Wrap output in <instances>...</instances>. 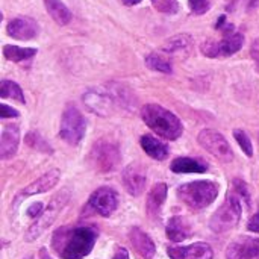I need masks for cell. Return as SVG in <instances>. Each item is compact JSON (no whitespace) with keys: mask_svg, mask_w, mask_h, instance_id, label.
Masks as SVG:
<instances>
[{"mask_svg":"<svg viewBox=\"0 0 259 259\" xmlns=\"http://www.w3.org/2000/svg\"><path fill=\"white\" fill-rule=\"evenodd\" d=\"M97 235L91 226H65L53 234L52 247L61 259H83L91 253Z\"/></svg>","mask_w":259,"mask_h":259,"instance_id":"6da1fadb","label":"cell"},{"mask_svg":"<svg viewBox=\"0 0 259 259\" xmlns=\"http://www.w3.org/2000/svg\"><path fill=\"white\" fill-rule=\"evenodd\" d=\"M141 117H143V121L155 134H158L159 137L165 140H170V141L178 140L184 132V126L181 120L173 112H170L168 109L159 105L150 103V105L143 106Z\"/></svg>","mask_w":259,"mask_h":259,"instance_id":"7a4b0ae2","label":"cell"},{"mask_svg":"<svg viewBox=\"0 0 259 259\" xmlns=\"http://www.w3.org/2000/svg\"><path fill=\"white\" fill-rule=\"evenodd\" d=\"M219 196V187L212 181H194L178 188V197L193 211L209 206Z\"/></svg>","mask_w":259,"mask_h":259,"instance_id":"3957f363","label":"cell"},{"mask_svg":"<svg viewBox=\"0 0 259 259\" xmlns=\"http://www.w3.org/2000/svg\"><path fill=\"white\" fill-rule=\"evenodd\" d=\"M241 212H243L241 199L234 191H229L225 203L212 214L211 222H209V228L215 234L228 232L240 223Z\"/></svg>","mask_w":259,"mask_h":259,"instance_id":"277c9868","label":"cell"},{"mask_svg":"<svg viewBox=\"0 0 259 259\" xmlns=\"http://www.w3.org/2000/svg\"><path fill=\"white\" fill-rule=\"evenodd\" d=\"M70 200V190L64 188L61 190L47 205V208L42 211V214L35 220V223L29 228V231L26 232V241H35L36 238H39L56 220V217L59 215V212L64 209V206L67 205V202Z\"/></svg>","mask_w":259,"mask_h":259,"instance_id":"5b68a950","label":"cell"},{"mask_svg":"<svg viewBox=\"0 0 259 259\" xmlns=\"http://www.w3.org/2000/svg\"><path fill=\"white\" fill-rule=\"evenodd\" d=\"M88 159H90L91 167L96 171L109 173V171H114L120 165L121 155H120L118 146L112 144L111 141L100 140L93 146Z\"/></svg>","mask_w":259,"mask_h":259,"instance_id":"8992f818","label":"cell"},{"mask_svg":"<svg viewBox=\"0 0 259 259\" xmlns=\"http://www.w3.org/2000/svg\"><path fill=\"white\" fill-rule=\"evenodd\" d=\"M85 131H87V121H85L83 115L80 114V111L73 105L67 106L62 114V118H61L59 137L65 143L76 146L82 141Z\"/></svg>","mask_w":259,"mask_h":259,"instance_id":"52a82bcc","label":"cell"},{"mask_svg":"<svg viewBox=\"0 0 259 259\" xmlns=\"http://www.w3.org/2000/svg\"><path fill=\"white\" fill-rule=\"evenodd\" d=\"M199 144L209 152L214 158H217L222 162H231L234 159V152L229 146V143L226 141V138L214 129H203L199 134L197 138Z\"/></svg>","mask_w":259,"mask_h":259,"instance_id":"ba28073f","label":"cell"},{"mask_svg":"<svg viewBox=\"0 0 259 259\" xmlns=\"http://www.w3.org/2000/svg\"><path fill=\"white\" fill-rule=\"evenodd\" d=\"M244 44V35L243 33H234L231 36L223 38L222 41H206L202 44L200 50L208 58H225L235 55Z\"/></svg>","mask_w":259,"mask_h":259,"instance_id":"9c48e42d","label":"cell"},{"mask_svg":"<svg viewBox=\"0 0 259 259\" xmlns=\"http://www.w3.org/2000/svg\"><path fill=\"white\" fill-rule=\"evenodd\" d=\"M117 100L118 99L106 90H90L87 94H83V103L88 106V109L103 117L111 115L115 111Z\"/></svg>","mask_w":259,"mask_h":259,"instance_id":"30bf717a","label":"cell"},{"mask_svg":"<svg viewBox=\"0 0 259 259\" xmlns=\"http://www.w3.org/2000/svg\"><path fill=\"white\" fill-rule=\"evenodd\" d=\"M88 206L97 212L102 217H109L118 206V197L117 193L112 188L108 187H102L99 190H96L90 200H88Z\"/></svg>","mask_w":259,"mask_h":259,"instance_id":"8fae6325","label":"cell"},{"mask_svg":"<svg viewBox=\"0 0 259 259\" xmlns=\"http://www.w3.org/2000/svg\"><path fill=\"white\" fill-rule=\"evenodd\" d=\"M226 259H259V238L238 237L229 244Z\"/></svg>","mask_w":259,"mask_h":259,"instance_id":"7c38bea8","label":"cell"},{"mask_svg":"<svg viewBox=\"0 0 259 259\" xmlns=\"http://www.w3.org/2000/svg\"><path fill=\"white\" fill-rule=\"evenodd\" d=\"M146 182H147V175H146V168L141 164L135 162L123 170V185L131 196L143 194L146 188Z\"/></svg>","mask_w":259,"mask_h":259,"instance_id":"4fadbf2b","label":"cell"},{"mask_svg":"<svg viewBox=\"0 0 259 259\" xmlns=\"http://www.w3.org/2000/svg\"><path fill=\"white\" fill-rule=\"evenodd\" d=\"M6 32L14 39L27 41V39L35 38L39 33V26L30 17H17V18H12L8 23Z\"/></svg>","mask_w":259,"mask_h":259,"instance_id":"5bb4252c","label":"cell"},{"mask_svg":"<svg viewBox=\"0 0 259 259\" xmlns=\"http://www.w3.org/2000/svg\"><path fill=\"white\" fill-rule=\"evenodd\" d=\"M59 178H61V173L59 170L53 168L50 170L49 173L42 175L41 178H38L36 181H33L32 184H29L24 190H21L15 199V205L18 203V200L21 199H26V197H30V196H35V194H42V193H47L50 191L52 188L56 187V184L59 182Z\"/></svg>","mask_w":259,"mask_h":259,"instance_id":"9a60e30c","label":"cell"},{"mask_svg":"<svg viewBox=\"0 0 259 259\" xmlns=\"http://www.w3.org/2000/svg\"><path fill=\"white\" fill-rule=\"evenodd\" d=\"M20 143V129L17 124H6L0 138V158L9 159L17 153Z\"/></svg>","mask_w":259,"mask_h":259,"instance_id":"2e32d148","label":"cell"},{"mask_svg":"<svg viewBox=\"0 0 259 259\" xmlns=\"http://www.w3.org/2000/svg\"><path fill=\"white\" fill-rule=\"evenodd\" d=\"M129 240H131V244L134 246V249L137 250V253L143 259H152L155 256V253H156L155 243L140 228H132L131 229Z\"/></svg>","mask_w":259,"mask_h":259,"instance_id":"e0dca14e","label":"cell"},{"mask_svg":"<svg viewBox=\"0 0 259 259\" xmlns=\"http://www.w3.org/2000/svg\"><path fill=\"white\" fill-rule=\"evenodd\" d=\"M165 234H167V238L170 241L182 243L191 235V226H190L187 219L176 215V217H171L168 220L167 228H165Z\"/></svg>","mask_w":259,"mask_h":259,"instance_id":"ac0fdd59","label":"cell"},{"mask_svg":"<svg viewBox=\"0 0 259 259\" xmlns=\"http://www.w3.org/2000/svg\"><path fill=\"white\" fill-rule=\"evenodd\" d=\"M165 199H167V185L165 184H156V185H153L152 190L147 194V203H146L147 214L152 219H156L159 215L161 206L164 205Z\"/></svg>","mask_w":259,"mask_h":259,"instance_id":"d6986e66","label":"cell"},{"mask_svg":"<svg viewBox=\"0 0 259 259\" xmlns=\"http://www.w3.org/2000/svg\"><path fill=\"white\" fill-rule=\"evenodd\" d=\"M193 47V38L188 33H179L175 35L171 38H168L164 44H162V52L168 53V55H181V53H187L190 52Z\"/></svg>","mask_w":259,"mask_h":259,"instance_id":"ffe728a7","label":"cell"},{"mask_svg":"<svg viewBox=\"0 0 259 259\" xmlns=\"http://www.w3.org/2000/svg\"><path fill=\"white\" fill-rule=\"evenodd\" d=\"M170 168L173 173H205V171H208V165L205 162L190 158V156L176 158L171 162Z\"/></svg>","mask_w":259,"mask_h":259,"instance_id":"44dd1931","label":"cell"},{"mask_svg":"<svg viewBox=\"0 0 259 259\" xmlns=\"http://www.w3.org/2000/svg\"><path fill=\"white\" fill-rule=\"evenodd\" d=\"M140 143H141L143 150L153 159L162 161L168 156V147L158 138H153L150 135H143Z\"/></svg>","mask_w":259,"mask_h":259,"instance_id":"7402d4cb","label":"cell"},{"mask_svg":"<svg viewBox=\"0 0 259 259\" xmlns=\"http://www.w3.org/2000/svg\"><path fill=\"white\" fill-rule=\"evenodd\" d=\"M44 5L50 17L59 26H65L71 21V12L61 0H44Z\"/></svg>","mask_w":259,"mask_h":259,"instance_id":"603a6c76","label":"cell"},{"mask_svg":"<svg viewBox=\"0 0 259 259\" xmlns=\"http://www.w3.org/2000/svg\"><path fill=\"white\" fill-rule=\"evenodd\" d=\"M3 55L8 61L12 62H23L26 59H30L32 56L36 55V49L33 47H18V46H11L6 44L3 46Z\"/></svg>","mask_w":259,"mask_h":259,"instance_id":"cb8c5ba5","label":"cell"},{"mask_svg":"<svg viewBox=\"0 0 259 259\" xmlns=\"http://www.w3.org/2000/svg\"><path fill=\"white\" fill-rule=\"evenodd\" d=\"M0 97L2 99H12V100L18 102V103L26 102L20 85L12 82V80H6V79H3L0 82Z\"/></svg>","mask_w":259,"mask_h":259,"instance_id":"d4e9b609","label":"cell"},{"mask_svg":"<svg viewBox=\"0 0 259 259\" xmlns=\"http://www.w3.org/2000/svg\"><path fill=\"white\" fill-rule=\"evenodd\" d=\"M146 65L153 70V71H158V73H164V74H170L173 71V67H171V62L161 56L159 53H150L146 56Z\"/></svg>","mask_w":259,"mask_h":259,"instance_id":"484cf974","label":"cell"},{"mask_svg":"<svg viewBox=\"0 0 259 259\" xmlns=\"http://www.w3.org/2000/svg\"><path fill=\"white\" fill-rule=\"evenodd\" d=\"M214 253L208 243H194L187 247V259H212Z\"/></svg>","mask_w":259,"mask_h":259,"instance_id":"4316f807","label":"cell"},{"mask_svg":"<svg viewBox=\"0 0 259 259\" xmlns=\"http://www.w3.org/2000/svg\"><path fill=\"white\" fill-rule=\"evenodd\" d=\"M234 138H235L237 143L240 144L241 150H243L249 158H252V156H253V146H252V141H250L249 135H247L244 131H241V129H235V131H234Z\"/></svg>","mask_w":259,"mask_h":259,"instance_id":"83f0119b","label":"cell"},{"mask_svg":"<svg viewBox=\"0 0 259 259\" xmlns=\"http://www.w3.org/2000/svg\"><path fill=\"white\" fill-rule=\"evenodd\" d=\"M26 143L32 149H36V150H41V152H52V149L49 147V144L42 140V137L38 132H29L26 135Z\"/></svg>","mask_w":259,"mask_h":259,"instance_id":"f1b7e54d","label":"cell"},{"mask_svg":"<svg viewBox=\"0 0 259 259\" xmlns=\"http://www.w3.org/2000/svg\"><path fill=\"white\" fill-rule=\"evenodd\" d=\"M155 9H158L162 14H176L179 11L178 0H152Z\"/></svg>","mask_w":259,"mask_h":259,"instance_id":"f546056e","label":"cell"},{"mask_svg":"<svg viewBox=\"0 0 259 259\" xmlns=\"http://www.w3.org/2000/svg\"><path fill=\"white\" fill-rule=\"evenodd\" d=\"M240 199H241V202L243 203H246V206L249 208L250 206V196H249V191H247V187H246V184L243 182V181H238V179H235L234 181V190H232Z\"/></svg>","mask_w":259,"mask_h":259,"instance_id":"4dcf8cb0","label":"cell"},{"mask_svg":"<svg viewBox=\"0 0 259 259\" xmlns=\"http://www.w3.org/2000/svg\"><path fill=\"white\" fill-rule=\"evenodd\" d=\"M188 6L193 14L202 15L209 11L211 8V0H188Z\"/></svg>","mask_w":259,"mask_h":259,"instance_id":"1f68e13d","label":"cell"},{"mask_svg":"<svg viewBox=\"0 0 259 259\" xmlns=\"http://www.w3.org/2000/svg\"><path fill=\"white\" fill-rule=\"evenodd\" d=\"M167 253L171 259H187V247H168Z\"/></svg>","mask_w":259,"mask_h":259,"instance_id":"d6a6232c","label":"cell"},{"mask_svg":"<svg viewBox=\"0 0 259 259\" xmlns=\"http://www.w3.org/2000/svg\"><path fill=\"white\" fill-rule=\"evenodd\" d=\"M20 114H18V111H15L14 108H11V106H8V105H5V103H2L0 105V117L5 120V118H12V117H18Z\"/></svg>","mask_w":259,"mask_h":259,"instance_id":"836d02e7","label":"cell"},{"mask_svg":"<svg viewBox=\"0 0 259 259\" xmlns=\"http://www.w3.org/2000/svg\"><path fill=\"white\" fill-rule=\"evenodd\" d=\"M42 211H44V209H42V203L38 202V203H33L32 206L27 208V215L32 217V219H38V217L42 214Z\"/></svg>","mask_w":259,"mask_h":259,"instance_id":"e575fe53","label":"cell"},{"mask_svg":"<svg viewBox=\"0 0 259 259\" xmlns=\"http://www.w3.org/2000/svg\"><path fill=\"white\" fill-rule=\"evenodd\" d=\"M250 56L255 61V65H256V68H258L259 71V38L255 39L252 42V46H250Z\"/></svg>","mask_w":259,"mask_h":259,"instance_id":"d590c367","label":"cell"},{"mask_svg":"<svg viewBox=\"0 0 259 259\" xmlns=\"http://www.w3.org/2000/svg\"><path fill=\"white\" fill-rule=\"evenodd\" d=\"M247 229H249L250 232L259 234V214H255V215L249 220V223H247Z\"/></svg>","mask_w":259,"mask_h":259,"instance_id":"8d00e7d4","label":"cell"},{"mask_svg":"<svg viewBox=\"0 0 259 259\" xmlns=\"http://www.w3.org/2000/svg\"><path fill=\"white\" fill-rule=\"evenodd\" d=\"M112 259H129V253H127V250L124 247H118Z\"/></svg>","mask_w":259,"mask_h":259,"instance_id":"74e56055","label":"cell"},{"mask_svg":"<svg viewBox=\"0 0 259 259\" xmlns=\"http://www.w3.org/2000/svg\"><path fill=\"white\" fill-rule=\"evenodd\" d=\"M244 2H246V8H247V11L255 9V8L259 5V0H244Z\"/></svg>","mask_w":259,"mask_h":259,"instance_id":"f35d334b","label":"cell"},{"mask_svg":"<svg viewBox=\"0 0 259 259\" xmlns=\"http://www.w3.org/2000/svg\"><path fill=\"white\" fill-rule=\"evenodd\" d=\"M140 2H143V0H123V3L126 6H134V5H138Z\"/></svg>","mask_w":259,"mask_h":259,"instance_id":"ab89813d","label":"cell"},{"mask_svg":"<svg viewBox=\"0 0 259 259\" xmlns=\"http://www.w3.org/2000/svg\"><path fill=\"white\" fill-rule=\"evenodd\" d=\"M26 259H32V258H26Z\"/></svg>","mask_w":259,"mask_h":259,"instance_id":"60d3db41","label":"cell"}]
</instances>
